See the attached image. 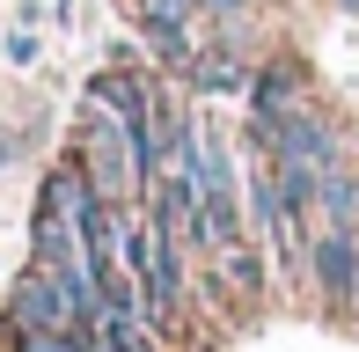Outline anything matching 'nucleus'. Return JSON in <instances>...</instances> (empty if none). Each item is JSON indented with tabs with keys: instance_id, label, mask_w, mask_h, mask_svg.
Returning <instances> with one entry per match:
<instances>
[{
	"instance_id": "f257e3e1",
	"label": "nucleus",
	"mask_w": 359,
	"mask_h": 352,
	"mask_svg": "<svg viewBox=\"0 0 359 352\" xmlns=\"http://www.w3.org/2000/svg\"><path fill=\"white\" fill-rule=\"evenodd\" d=\"M257 147H264V162H279V169H316V176L345 169V140H337V125L316 118V110H293L279 125H257Z\"/></svg>"
},
{
	"instance_id": "f03ea898",
	"label": "nucleus",
	"mask_w": 359,
	"mask_h": 352,
	"mask_svg": "<svg viewBox=\"0 0 359 352\" xmlns=\"http://www.w3.org/2000/svg\"><path fill=\"white\" fill-rule=\"evenodd\" d=\"M88 169H95V191H103V198H125V191L147 184L125 118H118V110H103V103H88Z\"/></svg>"
},
{
	"instance_id": "7ed1b4c3",
	"label": "nucleus",
	"mask_w": 359,
	"mask_h": 352,
	"mask_svg": "<svg viewBox=\"0 0 359 352\" xmlns=\"http://www.w3.org/2000/svg\"><path fill=\"white\" fill-rule=\"evenodd\" d=\"M15 323H22V330H81V338H95V323H81L67 279H59V271H44V264L15 286Z\"/></svg>"
},
{
	"instance_id": "20e7f679",
	"label": "nucleus",
	"mask_w": 359,
	"mask_h": 352,
	"mask_svg": "<svg viewBox=\"0 0 359 352\" xmlns=\"http://www.w3.org/2000/svg\"><path fill=\"white\" fill-rule=\"evenodd\" d=\"M308 271H316V286L337 309H359V228H316Z\"/></svg>"
},
{
	"instance_id": "39448f33",
	"label": "nucleus",
	"mask_w": 359,
	"mask_h": 352,
	"mask_svg": "<svg viewBox=\"0 0 359 352\" xmlns=\"http://www.w3.org/2000/svg\"><path fill=\"white\" fill-rule=\"evenodd\" d=\"M301 110V74L293 67H264V74H250V125H279Z\"/></svg>"
},
{
	"instance_id": "423d86ee",
	"label": "nucleus",
	"mask_w": 359,
	"mask_h": 352,
	"mask_svg": "<svg viewBox=\"0 0 359 352\" xmlns=\"http://www.w3.org/2000/svg\"><path fill=\"white\" fill-rule=\"evenodd\" d=\"M184 0H147L140 8V29H147V44H154L169 67H191V29H184Z\"/></svg>"
},
{
	"instance_id": "0eeeda50",
	"label": "nucleus",
	"mask_w": 359,
	"mask_h": 352,
	"mask_svg": "<svg viewBox=\"0 0 359 352\" xmlns=\"http://www.w3.org/2000/svg\"><path fill=\"white\" fill-rule=\"evenodd\" d=\"M316 220H323V228H359V169H330V176H323Z\"/></svg>"
},
{
	"instance_id": "6e6552de",
	"label": "nucleus",
	"mask_w": 359,
	"mask_h": 352,
	"mask_svg": "<svg viewBox=\"0 0 359 352\" xmlns=\"http://www.w3.org/2000/svg\"><path fill=\"white\" fill-rule=\"evenodd\" d=\"M191 81L205 95H250V67L235 52H191Z\"/></svg>"
},
{
	"instance_id": "1a4fd4ad",
	"label": "nucleus",
	"mask_w": 359,
	"mask_h": 352,
	"mask_svg": "<svg viewBox=\"0 0 359 352\" xmlns=\"http://www.w3.org/2000/svg\"><path fill=\"white\" fill-rule=\"evenodd\" d=\"M95 352H147L140 316H103V323H95Z\"/></svg>"
},
{
	"instance_id": "9d476101",
	"label": "nucleus",
	"mask_w": 359,
	"mask_h": 352,
	"mask_svg": "<svg viewBox=\"0 0 359 352\" xmlns=\"http://www.w3.org/2000/svg\"><path fill=\"white\" fill-rule=\"evenodd\" d=\"M198 8H205V15H220V22H235V15L250 8V0H198Z\"/></svg>"
},
{
	"instance_id": "9b49d317",
	"label": "nucleus",
	"mask_w": 359,
	"mask_h": 352,
	"mask_svg": "<svg viewBox=\"0 0 359 352\" xmlns=\"http://www.w3.org/2000/svg\"><path fill=\"white\" fill-rule=\"evenodd\" d=\"M8 154H15V140H8V133H0V169H8Z\"/></svg>"
},
{
	"instance_id": "f8f14e48",
	"label": "nucleus",
	"mask_w": 359,
	"mask_h": 352,
	"mask_svg": "<svg viewBox=\"0 0 359 352\" xmlns=\"http://www.w3.org/2000/svg\"><path fill=\"white\" fill-rule=\"evenodd\" d=\"M184 8H198V0H184Z\"/></svg>"
},
{
	"instance_id": "ddd939ff",
	"label": "nucleus",
	"mask_w": 359,
	"mask_h": 352,
	"mask_svg": "<svg viewBox=\"0 0 359 352\" xmlns=\"http://www.w3.org/2000/svg\"><path fill=\"white\" fill-rule=\"evenodd\" d=\"M345 8H359V0H345Z\"/></svg>"
}]
</instances>
